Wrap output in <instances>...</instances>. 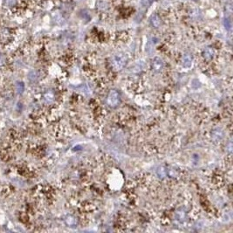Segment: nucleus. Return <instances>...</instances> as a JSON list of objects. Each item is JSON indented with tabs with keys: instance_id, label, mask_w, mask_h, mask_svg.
<instances>
[{
	"instance_id": "1",
	"label": "nucleus",
	"mask_w": 233,
	"mask_h": 233,
	"mask_svg": "<svg viewBox=\"0 0 233 233\" xmlns=\"http://www.w3.org/2000/svg\"><path fill=\"white\" fill-rule=\"evenodd\" d=\"M119 94L117 93L116 91L115 90H112L109 94H108V104L111 107H115L116 105H118L119 103Z\"/></svg>"
},
{
	"instance_id": "2",
	"label": "nucleus",
	"mask_w": 233,
	"mask_h": 233,
	"mask_svg": "<svg viewBox=\"0 0 233 233\" xmlns=\"http://www.w3.org/2000/svg\"><path fill=\"white\" fill-rule=\"evenodd\" d=\"M113 62H114V66L118 67V68H121L126 63V59L123 56L120 55V56H117L114 59Z\"/></svg>"
},
{
	"instance_id": "3",
	"label": "nucleus",
	"mask_w": 233,
	"mask_h": 233,
	"mask_svg": "<svg viewBox=\"0 0 233 233\" xmlns=\"http://www.w3.org/2000/svg\"><path fill=\"white\" fill-rule=\"evenodd\" d=\"M150 23L155 28H158L162 24V20L157 14H153L150 17Z\"/></svg>"
},
{
	"instance_id": "4",
	"label": "nucleus",
	"mask_w": 233,
	"mask_h": 233,
	"mask_svg": "<svg viewBox=\"0 0 233 233\" xmlns=\"http://www.w3.org/2000/svg\"><path fill=\"white\" fill-rule=\"evenodd\" d=\"M153 68L155 71H159L160 69H162V66H163V62L160 58H155L153 61Z\"/></svg>"
},
{
	"instance_id": "5",
	"label": "nucleus",
	"mask_w": 233,
	"mask_h": 233,
	"mask_svg": "<svg viewBox=\"0 0 233 233\" xmlns=\"http://www.w3.org/2000/svg\"><path fill=\"white\" fill-rule=\"evenodd\" d=\"M213 55H214V50H213L212 48H211V47L206 48V49L204 50V57L207 60L212 59Z\"/></svg>"
},
{
	"instance_id": "6",
	"label": "nucleus",
	"mask_w": 233,
	"mask_h": 233,
	"mask_svg": "<svg viewBox=\"0 0 233 233\" xmlns=\"http://www.w3.org/2000/svg\"><path fill=\"white\" fill-rule=\"evenodd\" d=\"M183 63L184 66H190L192 63V56L190 54H185L183 58Z\"/></svg>"
},
{
	"instance_id": "7",
	"label": "nucleus",
	"mask_w": 233,
	"mask_h": 233,
	"mask_svg": "<svg viewBox=\"0 0 233 233\" xmlns=\"http://www.w3.org/2000/svg\"><path fill=\"white\" fill-rule=\"evenodd\" d=\"M76 223H77V221H76V219L73 217H68L67 219H66V224L69 226H74L76 225Z\"/></svg>"
},
{
	"instance_id": "8",
	"label": "nucleus",
	"mask_w": 233,
	"mask_h": 233,
	"mask_svg": "<svg viewBox=\"0 0 233 233\" xmlns=\"http://www.w3.org/2000/svg\"><path fill=\"white\" fill-rule=\"evenodd\" d=\"M225 25L227 29H230L231 28V23H230V20L229 19H225Z\"/></svg>"
}]
</instances>
